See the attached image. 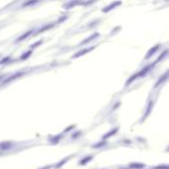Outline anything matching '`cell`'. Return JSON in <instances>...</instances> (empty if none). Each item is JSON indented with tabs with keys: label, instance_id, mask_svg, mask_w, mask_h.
Returning a JSON list of instances; mask_svg holds the SVG:
<instances>
[{
	"label": "cell",
	"instance_id": "cell-11",
	"mask_svg": "<svg viewBox=\"0 0 169 169\" xmlns=\"http://www.w3.org/2000/svg\"><path fill=\"white\" fill-rule=\"evenodd\" d=\"M152 169H168V166L167 165H159V166H156Z\"/></svg>",
	"mask_w": 169,
	"mask_h": 169
},
{
	"label": "cell",
	"instance_id": "cell-1",
	"mask_svg": "<svg viewBox=\"0 0 169 169\" xmlns=\"http://www.w3.org/2000/svg\"><path fill=\"white\" fill-rule=\"evenodd\" d=\"M12 147V143L11 142H9V141H5V142H2V143H0V148H2V149H9V148H11Z\"/></svg>",
	"mask_w": 169,
	"mask_h": 169
},
{
	"label": "cell",
	"instance_id": "cell-9",
	"mask_svg": "<svg viewBox=\"0 0 169 169\" xmlns=\"http://www.w3.org/2000/svg\"><path fill=\"white\" fill-rule=\"evenodd\" d=\"M166 77H167V73H165V74H164V76H163V78H160V80H159V81H158V82L156 83V85H155V86H158V85L160 84L161 82H163V81L165 80V78H166Z\"/></svg>",
	"mask_w": 169,
	"mask_h": 169
},
{
	"label": "cell",
	"instance_id": "cell-8",
	"mask_svg": "<svg viewBox=\"0 0 169 169\" xmlns=\"http://www.w3.org/2000/svg\"><path fill=\"white\" fill-rule=\"evenodd\" d=\"M157 49H158V47H155V48H154V50H153V49H151V50H150V52H149V53L147 54V56H146V58H149V57H150V55H151V54H153V53H154V52H155V51H156Z\"/></svg>",
	"mask_w": 169,
	"mask_h": 169
},
{
	"label": "cell",
	"instance_id": "cell-5",
	"mask_svg": "<svg viewBox=\"0 0 169 169\" xmlns=\"http://www.w3.org/2000/svg\"><path fill=\"white\" fill-rule=\"evenodd\" d=\"M91 159H92V156H86L85 158H83V159L80 160L79 164H80V165H84V164H86L87 162H89Z\"/></svg>",
	"mask_w": 169,
	"mask_h": 169
},
{
	"label": "cell",
	"instance_id": "cell-10",
	"mask_svg": "<svg viewBox=\"0 0 169 169\" xmlns=\"http://www.w3.org/2000/svg\"><path fill=\"white\" fill-rule=\"evenodd\" d=\"M39 0H32V1H29V2H26L23 6H29V5H31V4H33V3H36V2H38Z\"/></svg>",
	"mask_w": 169,
	"mask_h": 169
},
{
	"label": "cell",
	"instance_id": "cell-4",
	"mask_svg": "<svg viewBox=\"0 0 169 169\" xmlns=\"http://www.w3.org/2000/svg\"><path fill=\"white\" fill-rule=\"evenodd\" d=\"M70 157H71V156H68L67 158H64L63 160H61V161H60L59 163H57L56 166H55V168H60V167H61V166H62V165H63V164L65 163V162H67V161H68V160L70 159Z\"/></svg>",
	"mask_w": 169,
	"mask_h": 169
},
{
	"label": "cell",
	"instance_id": "cell-6",
	"mask_svg": "<svg viewBox=\"0 0 169 169\" xmlns=\"http://www.w3.org/2000/svg\"><path fill=\"white\" fill-rule=\"evenodd\" d=\"M31 34H32V31H30V32H28V33L24 34V35H23L22 37H20V38H19V39L17 40V42H21V41H23V40H24L25 38H27V37H29V36H30Z\"/></svg>",
	"mask_w": 169,
	"mask_h": 169
},
{
	"label": "cell",
	"instance_id": "cell-3",
	"mask_svg": "<svg viewBox=\"0 0 169 169\" xmlns=\"http://www.w3.org/2000/svg\"><path fill=\"white\" fill-rule=\"evenodd\" d=\"M119 130V128H116V129H114V130H112L111 132H109L107 135H104L103 136V140H106V139H108V138H110V137H112L113 135H115L116 133H117V131Z\"/></svg>",
	"mask_w": 169,
	"mask_h": 169
},
{
	"label": "cell",
	"instance_id": "cell-7",
	"mask_svg": "<svg viewBox=\"0 0 169 169\" xmlns=\"http://www.w3.org/2000/svg\"><path fill=\"white\" fill-rule=\"evenodd\" d=\"M104 145H106V142H105V141H102V142H99V143L94 144L93 147H94V148H96V147H102V146H104Z\"/></svg>",
	"mask_w": 169,
	"mask_h": 169
},
{
	"label": "cell",
	"instance_id": "cell-2",
	"mask_svg": "<svg viewBox=\"0 0 169 169\" xmlns=\"http://www.w3.org/2000/svg\"><path fill=\"white\" fill-rule=\"evenodd\" d=\"M144 167H145V165L142 164V163H132V164H130V168L132 169H142Z\"/></svg>",
	"mask_w": 169,
	"mask_h": 169
}]
</instances>
